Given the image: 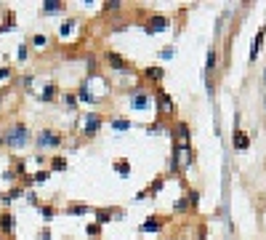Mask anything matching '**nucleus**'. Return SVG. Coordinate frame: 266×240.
Instances as JSON below:
<instances>
[{
	"instance_id": "f257e3e1",
	"label": "nucleus",
	"mask_w": 266,
	"mask_h": 240,
	"mask_svg": "<svg viewBox=\"0 0 266 240\" xmlns=\"http://www.w3.org/2000/svg\"><path fill=\"white\" fill-rule=\"evenodd\" d=\"M3 144L11 147V150H22V147H27L30 144V131H27V126L24 123H14L3 134Z\"/></svg>"
},
{
	"instance_id": "f03ea898",
	"label": "nucleus",
	"mask_w": 266,
	"mask_h": 240,
	"mask_svg": "<svg viewBox=\"0 0 266 240\" xmlns=\"http://www.w3.org/2000/svg\"><path fill=\"white\" fill-rule=\"evenodd\" d=\"M37 147L40 150H51V147H59L64 139H61V134H56V131H51V128H45V131H40L37 134Z\"/></svg>"
},
{
	"instance_id": "7ed1b4c3",
	"label": "nucleus",
	"mask_w": 266,
	"mask_h": 240,
	"mask_svg": "<svg viewBox=\"0 0 266 240\" xmlns=\"http://www.w3.org/2000/svg\"><path fill=\"white\" fill-rule=\"evenodd\" d=\"M99 128H101V117L96 112H85V117H83V134L85 136H93Z\"/></svg>"
},
{
	"instance_id": "20e7f679",
	"label": "nucleus",
	"mask_w": 266,
	"mask_h": 240,
	"mask_svg": "<svg viewBox=\"0 0 266 240\" xmlns=\"http://www.w3.org/2000/svg\"><path fill=\"white\" fill-rule=\"evenodd\" d=\"M104 59H107V64H109L112 70H117V72H130V64L122 59V56H117L115 51H107V56H104Z\"/></svg>"
},
{
	"instance_id": "39448f33",
	"label": "nucleus",
	"mask_w": 266,
	"mask_h": 240,
	"mask_svg": "<svg viewBox=\"0 0 266 240\" xmlns=\"http://www.w3.org/2000/svg\"><path fill=\"white\" fill-rule=\"evenodd\" d=\"M155 96H157V109H160V115L173 112V99H170L165 91H155Z\"/></svg>"
},
{
	"instance_id": "423d86ee",
	"label": "nucleus",
	"mask_w": 266,
	"mask_h": 240,
	"mask_svg": "<svg viewBox=\"0 0 266 240\" xmlns=\"http://www.w3.org/2000/svg\"><path fill=\"white\" fill-rule=\"evenodd\" d=\"M130 107H133V109H147V107H149V91H133Z\"/></svg>"
},
{
	"instance_id": "0eeeda50",
	"label": "nucleus",
	"mask_w": 266,
	"mask_h": 240,
	"mask_svg": "<svg viewBox=\"0 0 266 240\" xmlns=\"http://www.w3.org/2000/svg\"><path fill=\"white\" fill-rule=\"evenodd\" d=\"M165 27H168V19H165V16H152V19L147 22V27H144V30L155 35V32H163Z\"/></svg>"
},
{
	"instance_id": "6e6552de",
	"label": "nucleus",
	"mask_w": 266,
	"mask_h": 240,
	"mask_svg": "<svg viewBox=\"0 0 266 240\" xmlns=\"http://www.w3.org/2000/svg\"><path fill=\"white\" fill-rule=\"evenodd\" d=\"M232 144H234V150H248L250 139H248V134H245V131H237L234 139H232Z\"/></svg>"
},
{
	"instance_id": "1a4fd4ad",
	"label": "nucleus",
	"mask_w": 266,
	"mask_h": 240,
	"mask_svg": "<svg viewBox=\"0 0 266 240\" xmlns=\"http://www.w3.org/2000/svg\"><path fill=\"white\" fill-rule=\"evenodd\" d=\"M64 11V3H59V0H45L43 3V14H61Z\"/></svg>"
},
{
	"instance_id": "9d476101",
	"label": "nucleus",
	"mask_w": 266,
	"mask_h": 240,
	"mask_svg": "<svg viewBox=\"0 0 266 240\" xmlns=\"http://www.w3.org/2000/svg\"><path fill=\"white\" fill-rule=\"evenodd\" d=\"M263 35H266V27H261L258 35H255V40H253V48H250V59L258 56V51H261V43H263Z\"/></svg>"
},
{
	"instance_id": "9b49d317",
	"label": "nucleus",
	"mask_w": 266,
	"mask_h": 240,
	"mask_svg": "<svg viewBox=\"0 0 266 240\" xmlns=\"http://www.w3.org/2000/svg\"><path fill=\"white\" fill-rule=\"evenodd\" d=\"M176 134H178V144L189 147V128H186V123H178L176 126Z\"/></svg>"
},
{
	"instance_id": "f8f14e48",
	"label": "nucleus",
	"mask_w": 266,
	"mask_h": 240,
	"mask_svg": "<svg viewBox=\"0 0 266 240\" xmlns=\"http://www.w3.org/2000/svg\"><path fill=\"white\" fill-rule=\"evenodd\" d=\"M216 70V48L208 51V64H205V80L211 83V72Z\"/></svg>"
},
{
	"instance_id": "ddd939ff",
	"label": "nucleus",
	"mask_w": 266,
	"mask_h": 240,
	"mask_svg": "<svg viewBox=\"0 0 266 240\" xmlns=\"http://www.w3.org/2000/svg\"><path fill=\"white\" fill-rule=\"evenodd\" d=\"M112 216H120V211H112V208H101V211H96L99 224H107V221H109Z\"/></svg>"
},
{
	"instance_id": "4468645a",
	"label": "nucleus",
	"mask_w": 266,
	"mask_h": 240,
	"mask_svg": "<svg viewBox=\"0 0 266 240\" xmlns=\"http://www.w3.org/2000/svg\"><path fill=\"white\" fill-rule=\"evenodd\" d=\"M0 229H3L6 235L14 229V216L11 214H0Z\"/></svg>"
},
{
	"instance_id": "2eb2a0df",
	"label": "nucleus",
	"mask_w": 266,
	"mask_h": 240,
	"mask_svg": "<svg viewBox=\"0 0 266 240\" xmlns=\"http://www.w3.org/2000/svg\"><path fill=\"white\" fill-rule=\"evenodd\" d=\"M163 67H149V70H144V78L147 80H163Z\"/></svg>"
},
{
	"instance_id": "dca6fc26",
	"label": "nucleus",
	"mask_w": 266,
	"mask_h": 240,
	"mask_svg": "<svg viewBox=\"0 0 266 240\" xmlns=\"http://www.w3.org/2000/svg\"><path fill=\"white\" fill-rule=\"evenodd\" d=\"M130 120H125V117H115L112 120V128H115V131H130Z\"/></svg>"
},
{
	"instance_id": "f3484780",
	"label": "nucleus",
	"mask_w": 266,
	"mask_h": 240,
	"mask_svg": "<svg viewBox=\"0 0 266 240\" xmlns=\"http://www.w3.org/2000/svg\"><path fill=\"white\" fill-rule=\"evenodd\" d=\"M160 216H152L149 221H144V224H141V232H157L160 229V221H157Z\"/></svg>"
},
{
	"instance_id": "a211bd4d",
	"label": "nucleus",
	"mask_w": 266,
	"mask_h": 240,
	"mask_svg": "<svg viewBox=\"0 0 266 240\" xmlns=\"http://www.w3.org/2000/svg\"><path fill=\"white\" fill-rule=\"evenodd\" d=\"M115 171L120 173V176H130V163L128 160H117L115 163Z\"/></svg>"
},
{
	"instance_id": "6ab92c4d",
	"label": "nucleus",
	"mask_w": 266,
	"mask_h": 240,
	"mask_svg": "<svg viewBox=\"0 0 266 240\" xmlns=\"http://www.w3.org/2000/svg\"><path fill=\"white\" fill-rule=\"evenodd\" d=\"M88 206H70V208H66V214H70V216H85V214H88Z\"/></svg>"
},
{
	"instance_id": "aec40b11",
	"label": "nucleus",
	"mask_w": 266,
	"mask_h": 240,
	"mask_svg": "<svg viewBox=\"0 0 266 240\" xmlns=\"http://www.w3.org/2000/svg\"><path fill=\"white\" fill-rule=\"evenodd\" d=\"M53 96H56V86H53V83H48V86H45V91L40 94V99H43V101H51Z\"/></svg>"
},
{
	"instance_id": "412c9836",
	"label": "nucleus",
	"mask_w": 266,
	"mask_h": 240,
	"mask_svg": "<svg viewBox=\"0 0 266 240\" xmlns=\"http://www.w3.org/2000/svg\"><path fill=\"white\" fill-rule=\"evenodd\" d=\"M32 45H35V48H45V45H48V38H45V35H35V38H32Z\"/></svg>"
},
{
	"instance_id": "4be33fe9",
	"label": "nucleus",
	"mask_w": 266,
	"mask_h": 240,
	"mask_svg": "<svg viewBox=\"0 0 266 240\" xmlns=\"http://www.w3.org/2000/svg\"><path fill=\"white\" fill-rule=\"evenodd\" d=\"M48 176H51V171H37V173H32V182H35V184L48 182Z\"/></svg>"
},
{
	"instance_id": "5701e85b",
	"label": "nucleus",
	"mask_w": 266,
	"mask_h": 240,
	"mask_svg": "<svg viewBox=\"0 0 266 240\" xmlns=\"http://www.w3.org/2000/svg\"><path fill=\"white\" fill-rule=\"evenodd\" d=\"M122 3H117V0H109V3H104V11H120Z\"/></svg>"
},
{
	"instance_id": "b1692460",
	"label": "nucleus",
	"mask_w": 266,
	"mask_h": 240,
	"mask_svg": "<svg viewBox=\"0 0 266 240\" xmlns=\"http://www.w3.org/2000/svg\"><path fill=\"white\" fill-rule=\"evenodd\" d=\"M53 171H61V168H66V160L64 158H53V165H51Z\"/></svg>"
},
{
	"instance_id": "393cba45",
	"label": "nucleus",
	"mask_w": 266,
	"mask_h": 240,
	"mask_svg": "<svg viewBox=\"0 0 266 240\" xmlns=\"http://www.w3.org/2000/svg\"><path fill=\"white\" fill-rule=\"evenodd\" d=\"M40 214H43L45 219H51V216H53V208H51V206H40Z\"/></svg>"
},
{
	"instance_id": "a878e982",
	"label": "nucleus",
	"mask_w": 266,
	"mask_h": 240,
	"mask_svg": "<svg viewBox=\"0 0 266 240\" xmlns=\"http://www.w3.org/2000/svg\"><path fill=\"white\" fill-rule=\"evenodd\" d=\"M173 48H163V51H160V56H163V59H173Z\"/></svg>"
},
{
	"instance_id": "bb28decb",
	"label": "nucleus",
	"mask_w": 266,
	"mask_h": 240,
	"mask_svg": "<svg viewBox=\"0 0 266 240\" xmlns=\"http://www.w3.org/2000/svg\"><path fill=\"white\" fill-rule=\"evenodd\" d=\"M64 101H66V107H70V109H75V96L72 94H64Z\"/></svg>"
},
{
	"instance_id": "cd10ccee",
	"label": "nucleus",
	"mask_w": 266,
	"mask_h": 240,
	"mask_svg": "<svg viewBox=\"0 0 266 240\" xmlns=\"http://www.w3.org/2000/svg\"><path fill=\"white\" fill-rule=\"evenodd\" d=\"M8 75H11V70H8V67H3V72H0V80H6Z\"/></svg>"
},
{
	"instance_id": "c85d7f7f",
	"label": "nucleus",
	"mask_w": 266,
	"mask_h": 240,
	"mask_svg": "<svg viewBox=\"0 0 266 240\" xmlns=\"http://www.w3.org/2000/svg\"><path fill=\"white\" fill-rule=\"evenodd\" d=\"M263 83H266V72H263Z\"/></svg>"
}]
</instances>
